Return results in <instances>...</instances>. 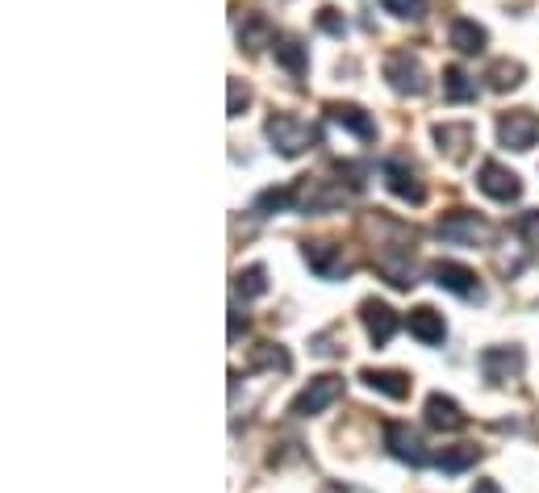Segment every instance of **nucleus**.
Segmentation results:
<instances>
[{
	"label": "nucleus",
	"instance_id": "1",
	"mask_svg": "<svg viewBox=\"0 0 539 493\" xmlns=\"http://www.w3.org/2000/svg\"><path fill=\"white\" fill-rule=\"evenodd\" d=\"M264 134H268V143L280 159H297V155H306L314 143H318V126H310L306 117H297V113H272L268 122H264Z\"/></svg>",
	"mask_w": 539,
	"mask_h": 493
},
{
	"label": "nucleus",
	"instance_id": "2",
	"mask_svg": "<svg viewBox=\"0 0 539 493\" xmlns=\"http://www.w3.org/2000/svg\"><path fill=\"white\" fill-rule=\"evenodd\" d=\"M435 234L452 247H489L494 243V226L481 214H473V209H452V214H443Z\"/></svg>",
	"mask_w": 539,
	"mask_h": 493
},
{
	"label": "nucleus",
	"instance_id": "3",
	"mask_svg": "<svg viewBox=\"0 0 539 493\" xmlns=\"http://www.w3.org/2000/svg\"><path fill=\"white\" fill-rule=\"evenodd\" d=\"M381 72H385V80H389V88L397 92V97H423V92L431 88L423 59L410 55V51H393V55H385V67H381Z\"/></svg>",
	"mask_w": 539,
	"mask_h": 493
},
{
	"label": "nucleus",
	"instance_id": "4",
	"mask_svg": "<svg viewBox=\"0 0 539 493\" xmlns=\"http://www.w3.org/2000/svg\"><path fill=\"white\" fill-rule=\"evenodd\" d=\"M347 201L343 189H335L331 180H318V176H301L293 184V209L297 214H331Z\"/></svg>",
	"mask_w": 539,
	"mask_h": 493
},
{
	"label": "nucleus",
	"instance_id": "5",
	"mask_svg": "<svg viewBox=\"0 0 539 493\" xmlns=\"http://www.w3.org/2000/svg\"><path fill=\"white\" fill-rule=\"evenodd\" d=\"M339 397H343V377H331V372H326V377H314L306 389L293 397L289 414H293V418H314V414H322V410H331Z\"/></svg>",
	"mask_w": 539,
	"mask_h": 493
},
{
	"label": "nucleus",
	"instance_id": "6",
	"mask_svg": "<svg viewBox=\"0 0 539 493\" xmlns=\"http://www.w3.org/2000/svg\"><path fill=\"white\" fill-rule=\"evenodd\" d=\"M498 143L506 151H531L539 143V113L531 109H510L498 117Z\"/></svg>",
	"mask_w": 539,
	"mask_h": 493
},
{
	"label": "nucleus",
	"instance_id": "7",
	"mask_svg": "<svg viewBox=\"0 0 539 493\" xmlns=\"http://www.w3.org/2000/svg\"><path fill=\"white\" fill-rule=\"evenodd\" d=\"M477 189L489 197V201H502V205H510V201H519L523 197V180L514 176L506 163H498V159H485L481 168H477Z\"/></svg>",
	"mask_w": 539,
	"mask_h": 493
},
{
	"label": "nucleus",
	"instance_id": "8",
	"mask_svg": "<svg viewBox=\"0 0 539 493\" xmlns=\"http://www.w3.org/2000/svg\"><path fill=\"white\" fill-rule=\"evenodd\" d=\"M377 272L389 280L393 289H410L418 285L414 280V239L410 243H389L377 251Z\"/></svg>",
	"mask_w": 539,
	"mask_h": 493
},
{
	"label": "nucleus",
	"instance_id": "9",
	"mask_svg": "<svg viewBox=\"0 0 539 493\" xmlns=\"http://www.w3.org/2000/svg\"><path fill=\"white\" fill-rule=\"evenodd\" d=\"M431 280H435L439 289H448V293L464 297V301H485V289H481L477 272H473V268H464V264H456V260H439V264H431Z\"/></svg>",
	"mask_w": 539,
	"mask_h": 493
},
{
	"label": "nucleus",
	"instance_id": "10",
	"mask_svg": "<svg viewBox=\"0 0 539 493\" xmlns=\"http://www.w3.org/2000/svg\"><path fill=\"white\" fill-rule=\"evenodd\" d=\"M385 448H389L393 460H402L410 468L427 464V448H423V439H418V431L410 427V422H385Z\"/></svg>",
	"mask_w": 539,
	"mask_h": 493
},
{
	"label": "nucleus",
	"instance_id": "11",
	"mask_svg": "<svg viewBox=\"0 0 539 493\" xmlns=\"http://www.w3.org/2000/svg\"><path fill=\"white\" fill-rule=\"evenodd\" d=\"M381 176H385V184H389V193H393V197H402V201H410V205H423V201H427L423 180H418V172L410 168L406 159L389 155V159L381 163Z\"/></svg>",
	"mask_w": 539,
	"mask_h": 493
},
{
	"label": "nucleus",
	"instance_id": "12",
	"mask_svg": "<svg viewBox=\"0 0 539 493\" xmlns=\"http://www.w3.org/2000/svg\"><path fill=\"white\" fill-rule=\"evenodd\" d=\"M301 255H306L310 272L322 276V280H339V276L351 272V264L343 260V247L331 243V239H314V243H306V247H301Z\"/></svg>",
	"mask_w": 539,
	"mask_h": 493
},
{
	"label": "nucleus",
	"instance_id": "13",
	"mask_svg": "<svg viewBox=\"0 0 539 493\" xmlns=\"http://www.w3.org/2000/svg\"><path fill=\"white\" fill-rule=\"evenodd\" d=\"M523 364H527L523 347H485L481 351V372H485V381H494V385L514 381L523 372Z\"/></svg>",
	"mask_w": 539,
	"mask_h": 493
},
{
	"label": "nucleus",
	"instance_id": "14",
	"mask_svg": "<svg viewBox=\"0 0 539 493\" xmlns=\"http://www.w3.org/2000/svg\"><path fill=\"white\" fill-rule=\"evenodd\" d=\"M360 318H364V331H368L372 347H385V343L397 335V314L389 310L385 301H377V297H368V301L360 305Z\"/></svg>",
	"mask_w": 539,
	"mask_h": 493
},
{
	"label": "nucleus",
	"instance_id": "15",
	"mask_svg": "<svg viewBox=\"0 0 539 493\" xmlns=\"http://www.w3.org/2000/svg\"><path fill=\"white\" fill-rule=\"evenodd\" d=\"M427 427H431V431H443V435H452V431H464V427H468V414L456 406V397H448V393H431V397H427Z\"/></svg>",
	"mask_w": 539,
	"mask_h": 493
},
{
	"label": "nucleus",
	"instance_id": "16",
	"mask_svg": "<svg viewBox=\"0 0 539 493\" xmlns=\"http://www.w3.org/2000/svg\"><path fill=\"white\" fill-rule=\"evenodd\" d=\"M326 117H331L335 126H343L347 134H356L360 143H372V138H377V122H372V117L360 109V105H347V101H331L326 105Z\"/></svg>",
	"mask_w": 539,
	"mask_h": 493
},
{
	"label": "nucleus",
	"instance_id": "17",
	"mask_svg": "<svg viewBox=\"0 0 539 493\" xmlns=\"http://www.w3.org/2000/svg\"><path fill=\"white\" fill-rule=\"evenodd\" d=\"M406 326H410V335L423 343V347H435V343L448 339V322H443V314L431 310V305H418V310H410Z\"/></svg>",
	"mask_w": 539,
	"mask_h": 493
},
{
	"label": "nucleus",
	"instance_id": "18",
	"mask_svg": "<svg viewBox=\"0 0 539 493\" xmlns=\"http://www.w3.org/2000/svg\"><path fill=\"white\" fill-rule=\"evenodd\" d=\"M435 143H439V155H448L452 163H464L468 147H473V126L468 122H443V126H435Z\"/></svg>",
	"mask_w": 539,
	"mask_h": 493
},
{
	"label": "nucleus",
	"instance_id": "19",
	"mask_svg": "<svg viewBox=\"0 0 539 493\" xmlns=\"http://www.w3.org/2000/svg\"><path fill=\"white\" fill-rule=\"evenodd\" d=\"M360 381H364L372 393L393 397V402H406V397H410V377H406V372H397V368H364Z\"/></svg>",
	"mask_w": 539,
	"mask_h": 493
},
{
	"label": "nucleus",
	"instance_id": "20",
	"mask_svg": "<svg viewBox=\"0 0 539 493\" xmlns=\"http://www.w3.org/2000/svg\"><path fill=\"white\" fill-rule=\"evenodd\" d=\"M448 38H452V46H456L460 55H481L485 46H489V30L481 26V21H473V17H456Z\"/></svg>",
	"mask_w": 539,
	"mask_h": 493
},
{
	"label": "nucleus",
	"instance_id": "21",
	"mask_svg": "<svg viewBox=\"0 0 539 493\" xmlns=\"http://www.w3.org/2000/svg\"><path fill=\"white\" fill-rule=\"evenodd\" d=\"M239 46L247 51H264V46H276V30L264 13H247L243 26H239Z\"/></svg>",
	"mask_w": 539,
	"mask_h": 493
},
{
	"label": "nucleus",
	"instance_id": "22",
	"mask_svg": "<svg viewBox=\"0 0 539 493\" xmlns=\"http://www.w3.org/2000/svg\"><path fill=\"white\" fill-rule=\"evenodd\" d=\"M247 368L251 372H289L293 368V356L280 343H260V347H251Z\"/></svg>",
	"mask_w": 539,
	"mask_h": 493
},
{
	"label": "nucleus",
	"instance_id": "23",
	"mask_svg": "<svg viewBox=\"0 0 539 493\" xmlns=\"http://www.w3.org/2000/svg\"><path fill=\"white\" fill-rule=\"evenodd\" d=\"M523 63L519 59H498V63H489V72H485V84L489 92H510V88H519L523 84Z\"/></svg>",
	"mask_w": 539,
	"mask_h": 493
},
{
	"label": "nucleus",
	"instance_id": "24",
	"mask_svg": "<svg viewBox=\"0 0 539 493\" xmlns=\"http://www.w3.org/2000/svg\"><path fill=\"white\" fill-rule=\"evenodd\" d=\"M477 460H481V452L473 448V443H456V448H443L435 456V468H439V473H448V477H456V473H464V468H473Z\"/></svg>",
	"mask_w": 539,
	"mask_h": 493
},
{
	"label": "nucleus",
	"instance_id": "25",
	"mask_svg": "<svg viewBox=\"0 0 539 493\" xmlns=\"http://www.w3.org/2000/svg\"><path fill=\"white\" fill-rule=\"evenodd\" d=\"M272 51H276V63L285 67L289 76H306V72H310V51H306V46H301L297 38H285V42H276Z\"/></svg>",
	"mask_w": 539,
	"mask_h": 493
},
{
	"label": "nucleus",
	"instance_id": "26",
	"mask_svg": "<svg viewBox=\"0 0 539 493\" xmlns=\"http://www.w3.org/2000/svg\"><path fill=\"white\" fill-rule=\"evenodd\" d=\"M443 97L464 105V101H473L477 97V80L464 72V67H443Z\"/></svg>",
	"mask_w": 539,
	"mask_h": 493
},
{
	"label": "nucleus",
	"instance_id": "27",
	"mask_svg": "<svg viewBox=\"0 0 539 493\" xmlns=\"http://www.w3.org/2000/svg\"><path fill=\"white\" fill-rule=\"evenodd\" d=\"M234 293H243V297H264V293H268V272H264V264H251V268L234 272Z\"/></svg>",
	"mask_w": 539,
	"mask_h": 493
},
{
	"label": "nucleus",
	"instance_id": "28",
	"mask_svg": "<svg viewBox=\"0 0 539 493\" xmlns=\"http://www.w3.org/2000/svg\"><path fill=\"white\" fill-rule=\"evenodd\" d=\"M280 209H293V189H264L260 197H255V214L260 218H272V214H280Z\"/></svg>",
	"mask_w": 539,
	"mask_h": 493
},
{
	"label": "nucleus",
	"instance_id": "29",
	"mask_svg": "<svg viewBox=\"0 0 539 493\" xmlns=\"http://www.w3.org/2000/svg\"><path fill=\"white\" fill-rule=\"evenodd\" d=\"M381 5L397 21H423L427 17V0H381Z\"/></svg>",
	"mask_w": 539,
	"mask_h": 493
},
{
	"label": "nucleus",
	"instance_id": "30",
	"mask_svg": "<svg viewBox=\"0 0 539 493\" xmlns=\"http://www.w3.org/2000/svg\"><path fill=\"white\" fill-rule=\"evenodd\" d=\"M247 105H251V88H247L243 80L230 76V105H226V113H230V117H243Z\"/></svg>",
	"mask_w": 539,
	"mask_h": 493
},
{
	"label": "nucleus",
	"instance_id": "31",
	"mask_svg": "<svg viewBox=\"0 0 539 493\" xmlns=\"http://www.w3.org/2000/svg\"><path fill=\"white\" fill-rule=\"evenodd\" d=\"M318 30H326L331 38H343L347 34V21L339 17V9H318Z\"/></svg>",
	"mask_w": 539,
	"mask_h": 493
},
{
	"label": "nucleus",
	"instance_id": "32",
	"mask_svg": "<svg viewBox=\"0 0 539 493\" xmlns=\"http://www.w3.org/2000/svg\"><path fill=\"white\" fill-rule=\"evenodd\" d=\"M514 230H519V239H523L527 247H539V209H531V214H523V218H519V226H514Z\"/></svg>",
	"mask_w": 539,
	"mask_h": 493
},
{
	"label": "nucleus",
	"instance_id": "33",
	"mask_svg": "<svg viewBox=\"0 0 539 493\" xmlns=\"http://www.w3.org/2000/svg\"><path fill=\"white\" fill-rule=\"evenodd\" d=\"M364 172H368L364 163H339V176H347V184H351V189H356V193H360L364 184H368V180H364Z\"/></svg>",
	"mask_w": 539,
	"mask_h": 493
},
{
	"label": "nucleus",
	"instance_id": "34",
	"mask_svg": "<svg viewBox=\"0 0 539 493\" xmlns=\"http://www.w3.org/2000/svg\"><path fill=\"white\" fill-rule=\"evenodd\" d=\"M247 331V314H239V305L230 310V343H239V335Z\"/></svg>",
	"mask_w": 539,
	"mask_h": 493
},
{
	"label": "nucleus",
	"instance_id": "35",
	"mask_svg": "<svg viewBox=\"0 0 539 493\" xmlns=\"http://www.w3.org/2000/svg\"><path fill=\"white\" fill-rule=\"evenodd\" d=\"M322 493H372V489L351 485V481H331V485H322Z\"/></svg>",
	"mask_w": 539,
	"mask_h": 493
},
{
	"label": "nucleus",
	"instance_id": "36",
	"mask_svg": "<svg viewBox=\"0 0 539 493\" xmlns=\"http://www.w3.org/2000/svg\"><path fill=\"white\" fill-rule=\"evenodd\" d=\"M473 493H502V485H498V481H477Z\"/></svg>",
	"mask_w": 539,
	"mask_h": 493
}]
</instances>
